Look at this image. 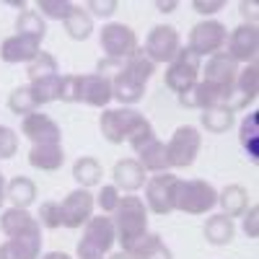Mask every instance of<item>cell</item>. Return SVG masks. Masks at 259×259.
<instances>
[{
	"mask_svg": "<svg viewBox=\"0 0 259 259\" xmlns=\"http://www.w3.org/2000/svg\"><path fill=\"white\" fill-rule=\"evenodd\" d=\"M112 177H114V187L117 189L135 192V189H140L145 184V168L135 158H124V161H117Z\"/></svg>",
	"mask_w": 259,
	"mask_h": 259,
	"instance_id": "20",
	"label": "cell"
},
{
	"mask_svg": "<svg viewBox=\"0 0 259 259\" xmlns=\"http://www.w3.org/2000/svg\"><path fill=\"white\" fill-rule=\"evenodd\" d=\"M179 50H182L179 31H177L174 26L161 24V26H153V29H150L143 52H145V57H148L150 62L156 65V62H171V60L179 55Z\"/></svg>",
	"mask_w": 259,
	"mask_h": 259,
	"instance_id": "8",
	"label": "cell"
},
{
	"mask_svg": "<svg viewBox=\"0 0 259 259\" xmlns=\"http://www.w3.org/2000/svg\"><path fill=\"white\" fill-rule=\"evenodd\" d=\"M0 187H6V184H3V174H0Z\"/></svg>",
	"mask_w": 259,
	"mask_h": 259,
	"instance_id": "49",
	"label": "cell"
},
{
	"mask_svg": "<svg viewBox=\"0 0 259 259\" xmlns=\"http://www.w3.org/2000/svg\"><path fill=\"white\" fill-rule=\"evenodd\" d=\"M241 145L246 150V156L256 163L259 161V114L251 112L241 122Z\"/></svg>",
	"mask_w": 259,
	"mask_h": 259,
	"instance_id": "31",
	"label": "cell"
},
{
	"mask_svg": "<svg viewBox=\"0 0 259 259\" xmlns=\"http://www.w3.org/2000/svg\"><path fill=\"white\" fill-rule=\"evenodd\" d=\"M233 233H236L233 221L226 218V215H212V218H207V223H205V239L212 246L231 244L233 241Z\"/></svg>",
	"mask_w": 259,
	"mask_h": 259,
	"instance_id": "26",
	"label": "cell"
},
{
	"mask_svg": "<svg viewBox=\"0 0 259 259\" xmlns=\"http://www.w3.org/2000/svg\"><path fill=\"white\" fill-rule=\"evenodd\" d=\"M114 239H117V233H114L112 218H106L104 212L99 218L91 215V221L83 228V239L78 241V249H75L78 259H104V254L112 249Z\"/></svg>",
	"mask_w": 259,
	"mask_h": 259,
	"instance_id": "5",
	"label": "cell"
},
{
	"mask_svg": "<svg viewBox=\"0 0 259 259\" xmlns=\"http://www.w3.org/2000/svg\"><path fill=\"white\" fill-rule=\"evenodd\" d=\"M114 233L122 244V251L135 244L140 236L148 233V210H145V202L135 194L130 197H119V205L114 210Z\"/></svg>",
	"mask_w": 259,
	"mask_h": 259,
	"instance_id": "2",
	"label": "cell"
},
{
	"mask_svg": "<svg viewBox=\"0 0 259 259\" xmlns=\"http://www.w3.org/2000/svg\"><path fill=\"white\" fill-rule=\"evenodd\" d=\"M3 200H8V197H6V187H0V205H3Z\"/></svg>",
	"mask_w": 259,
	"mask_h": 259,
	"instance_id": "48",
	"label": "cell"
},
{
	"mask_svg": "<svg viewBox=\"0 0 259 259\" xmlns=\"http://www.w3.org/2000/svg\"><path fill=\"white\" fill-rule=\"evenodd\" d=\"M101 212H114L117 205H119V189L114 184H104L101 192H99V197H96Z\"/></svg>",
	"mask_w": 259,
	"mask_h": 259,
	"instance_id": "38",
	"label": "cell"
},
{
	"mask_svg": "<svg viewBox=\"0 0 259 259\" xmlns=\"http://www.w3.org/2000/svg\"><path fill=\"white\" fill-rule=\"evenodd\" d=\"M60 85H62V75H52V78H41V80H31L29 89L36 96L39 106L41 104H50L60 99Z\"/></svg>",
	"mask_w": 259,
	"mask_h": 259,
	"instance_id": "33",
	"label": "cell"
},
{
	"mask_svg": "<svg viewBox=\"0 0 259 259\" xmlns=\"http://www.w3.org/2000/svg\"><path fill=\"white\" fill-rule=\"evenodd\" d=\"M101 47L109 60H130L138 52V36L124 24H106L101 29Z\"/></svg>",
	"mask_w": 259,
	"mask_h": 259,
	"instance_id": "9",
	"label": "cell"
},
{
	"mask_svg": "<svg viewBox=\"0 0 259 259\" xmlns=\"http://www.w3.org/2000/svg\"><path fill=\"white\" fill-rule=\"evenodd\" d=\"M29 163L39 171H57L65 163L62 145H34L29 150Z\"/></svg>",
	"mask_w": 259,
	"mask_h": 259,
	"instance_id": "23",
	"label": "cell"
},
{
	"mask_svg": "<svg viewBox=\"0 0 259 259\" xmlns=\"http://www.w3.org/2000/svg\"><path fill=\"white\" fill-rule=\"evenodd\" d=\"M6 197L13 202V207H21V210H26L34 197H36V187L29 177H13L8 189H6Z\"/></svg>",
	"mask_w": 259,
	"mask_h": 259,
	"instance_id": "28",
	"label": "cell"
},
{
	"mask_svg": "<svg viewBox=\"0 0 259 259\" xmlns=\"http://www.w3.org/2000/svg\"><path fill=\"white\" fill-rule=\"evenodd\" d=\"M41 236H18L0 244V259H39Z\"/></svg>",
	"mask_w": 259,
	"mask_h": 259,
	"instance_id": "22",
	"label": "cell"
},
{
	"mask_svg": "<svg viewBox=\"0 0 259 259\" xmlns=\"http://www.w3.org/2000/svg\"><path fill=\"white\" fill-rule=\"evenodd\" d=\"M117 8H119L117 0H89V11H94V16H101V18L112 16Z\"/></svg>",
	"mask_w": 259,
	"mask_h": 259,
	"instance_id": "41",
	"label": "cell"
},
{
	"mask_svg": "<svg viewBox=\"0 0 259 259\" xmlns=\"http://www.w3.org/2000/svg\"><path fill=\"white\" fill-rule=\"evenodd\" d=\"M78 101L89 104V106H106L112 101V80L106 75L91 73V75H80V94Z\"/></svg>",
	"mask_w": 259,
	"mask_h": 259,
	"instance_id": "19",
	"label": "cell"
},
{
	"mask_svg": "<svg viewBox=\"0 0 259 259\" xmlns=\"http://www.w3.org/2000/svg\"><path fill=\"white\" fill-rule=\"evenodd\" d=\"M80 94V75H62V85H60V101H78Z\"/></svg>",
	"mask_w": 259,
	"mask_h": 259,
	"instance_id": "40",
	"label": "cell"
},
{
	"mask_svg": "<svg viewBox=\"0 0 259 259\" xmlns=\"http://www.w3.org/2000/svg\"><path fill=\"white\" fill-rule=\"evenodd\" d=\"M0 228L8 239H18V236H41V226L36 218L21 207H11L0 215Z\"/></svg>",
	"mask_w": 259,
	"mask_h": 259,
	"instance_id": "17",
	"label": "cell"
},
{
	"mask_svg": "<svg viewBox=\"0 0 259 259\" xmlns=\"http://www.w3.org/2000/svg\"><path fill=\"white\" fill-rule=\"evenodd\" d=\"M239 8H241V16L249 21V26H256V3H246V0H241Z\"/></svg>",
	"mask_w": 259,
	"mask_h": 259,
	"instance_id": "44",
	"label": "cell"
},
{
	"mask_svg": "<svg viewBox=\"0 0 259 259\" xmlns=\"http://www.w3.org/2000/svg\"><path fill=\"white\" fill-rule=\"evenodd\" d=\"M156 8H158L161 13H171V11L177 8V0H168V3H163V0H158V3H156Z\"/></svg>",
	"mask_w": 259,
	"mask_h": 259,
	"instance_id": "45",
	"label": "cell"
},
{
	"mask_svg": "<svg viewBox=\"0 0 259 259\" xmlns=\"http://www.w3.org/2000/svg\"><path fill=\"white\" fill-rule=\"evenodd\" d=\"M218 202L223 205V215L226 218H239L249 207V192L241 184H231L218 194Z\"/></svg>",
	"mask_w": 259,
	"mask_h": 259,
	"instance_id": "24",
	"label": "cell"
},
{
	"mask_svg": "<svg viewBox=\"0 0 259 259\" xmlns=\"http://www.w3.org/2000/svg\"><path fill=\"white\" fill-rule=\"evenodd\" d=\"M202 148V135L197 127L192 124H182L174 138L168 140L166 145V156H168V168H187L194 163V158H197Z\"/></svg>",
	"mask_w": 259,
	"mask_h": 259,
	"instance_id": "6",
	"label": "cell"
},
{
	"mask_svg": "<svg viewBox=\"0 0 259 259\" xmlns=\"http://www.w3.org/2000/svg\"><path fill=\"white\" fill-rule=\"evenodd\" d=\"M244 231L249 233V239H256L259 236V207L251 205L249 212H246V218H244Z\"/></svg>",
	"mask_w": 259,
	"mask_h": 259,
	"instance_id": "42",
	"label": "cell"
},
{
	"mask_svg": "<svg viewBox=\"0 0 259 259\" xmlns=\"http://www.w3.org/2000/svg\"><path fill=\"white\" fill-rule=\"evenodd\" d=\"M62 210V226L65 228H80L91 221L94 212V194L89 189H73L68 197L60 202Z\"/></svg>",
	"mask_w": 259,
	"mask_h": 259,
	"instance_id": "12",
	"label": "cell"
},
{
	"mask_svg": "<svg viewBox=\"0 0 259 259\" xmlns=\"http://www.w3.org/2000/svg\"><path fill=\"white\" fill-rule=\"evenodd\" d=\"M256 65L251 62L246 70H239L236 75V83H233V94H231V101H228V109L231 112H239V109H246V106L256 99Z\"/></svg>",
	"mask_w": 259,
	"mask_h": 259,
	"instance_id": "18",
	"label": "cell"
},
{
	"mask_svg": "<svg viewBox=\"0 0 259 259\" xmlns=\"http://www.w3.org/2000/svg\"><path fill=\"white\" fill-rule=\"evenodd\" d=\"M36 8L45 13V16H50V18L65 21V18H68V13H70V8H73V3H68V0H39Z\"/></svg>",
	"mask_w": 259,
	"mask_h": 259,
	"instance_id": "36",
	"label": "cell"
},
{
	"mask_svg": "<svg viewBox=\"0 0 259 259\" xmlns=\"http://www.w3.org/2000/svg\"><path fill=\"white\" fill-rule=\"evenodd\" d=\"M109 259H130V256H127L124 251H119V254H114V256H109Z\"/></svg>",
	"mask_w": 259,
	"mask_h": 259,
	"instance_id": "47",
	"label": "cell"
},
{
	"mask_svg": "<svg viewBox=\"0 0 259 259\" xmlns=\"http://www.w3.org/2000/svg\"><path fill=\"white\" fill-rule=\"evenodd\" d=\"M21 133L34 145H60V140H62V130L57 127V122L50 119L47 114H36V112L24 117Z\"/></svg>",
	"mask_w": 259,
	"mask_h": 259,
	"instance_id": "13",
	"label": "cell"
},
{
	"mask_svg": "<svg viewBox=\"0 0 259 259\" xmlns=\"http://www.w3.org/2000/svg\"><path fill=\"white\" fill-rule=\"evenodd\" d=\"M26 75L31 80H41V78H52V75H60L57 73V60L50 55V52H39L26 68Z\"/></svg>",
	"mask_w": 259,
	"mask_h": 259,
	"instance_id": "35",
	"label": "cell"
},
{
	"mask_svg": "<svg viewBox=\"0 0 259 259\" xmlns=\"http://www.w3.org/2000/svg\"><path fill=\"white\" fill-rule=\"evenodd\" d=\"M41 259H70V256L65 254V251H47V254L41 256Z\"/></svg>",
	"mask_w": 259,
	"mask_h": 259,
	"instance_id": "46",
	"label": "cell"
},
{
	"mask_svg": "<svg viewBox=\"0 0 259 259\" xmlns=\"http://www.w3.org/2000/svg\"><path fill=\"white\" fill-rule=\"evenodd\" d=\"M228 41V29L221 24V21H202L192 29L189 34V52H194L197 57H205V55H215L221 52V47Z\"/></svg>",
	"mask_w": 259,
	"mask_h": 259,
	"instance_id": "10",
	"label": "cell"
},
{
	"mask_svg": "<svg viewBox=\"0 0 259 259\" xmlns=\"http://www.w3.org/2000/svg\"><path fill=\"white\" fill-rule=\"evenodd\" d=\"M200 62L202 57H197L189 50H179V55L168 62L166 68V89L174 91V94H187L194 83H197L200 75Z\"/></svg>",
	"mask_w": 259,
	"mask_h": 259,
	"instance_id": "7",
	"label": "cell"
},
{
	"mask_svg": "<svg viewBox=\"0 0 259 259\" xmlns=\"http://www.w3.org/2000/svg\"><path fill=\"white\" fill-rule=\"evenodd\" d=\"M99 127H101V135L114 145H119L124 140L130 143L133 138L153 130V124L135 109H106L99 119Z\"/></svg>",
	"mask_w": 259,
	"mask_h": 259,
	"instance_id": "3",
	"label": "cell"
},
{
	"mask_svg": "<svg viewBox=\"0 0 259 259\" xmlns=\"http://www.w3.org/2000/svg\"><path fill=\"white\" fill-rule=\"evenodd\" d=\"M138 156H140V166L145 168V171H156V174H161V171H166L168 168V156H166V143H161V140H150L148 145H143L140 150H138Z\"/></svg>",
	"mask_w": 259,
	"mask_h": 259,
	"instance_id": "25",
	"label": "cell"
},
{
	"mask_svg": "<svg viewBox=\"0 0 259 259\" xmlns=\"http://www.w3.org/2000/svg\"><path fill=\"white\" fill-rule=\"evenodd\" d=\"M62 24H65V31H68V36H70V39H75V41L89 39V36H91V31H94V18H91L89 13H85L80 6H75V3H73V8H70L68 18H65Z\"/></svg>",
	"mask_w": 259,
	"mask_h": 259,
	"instance_id": "27",
	"label": "cell"
},
{
	"mask_svg": "<svg viewBox=\"0 0 259 259\" xmlns=\"http://www.w3.org/2000/svg\"><path fill=\"white\" fill-rule=\"evenodd\" d=\"M174 184L177 177L168 171H161L145 184V202L156 215H168L174 210Z\"/></svg>",
	"mask_w": 259,
	"mask_h": 259,
	"instance_id": "11",
	"label": "cell"
},
{
	"mask_svg": "<svg viewBox=\"0 0 259 259\" xmlns=\"http://www.w3.org/2000/svg\"><path fill=\"white\" fill-rule=\"evenodd\" d=\"M8 109L13 112V114H34L36 109H39V101H36V96L31 94V89L29 85H21V89H16L11 96H8Z\"/></svg>",
	"mask_w": 259,
	"mask_h": 259,
	"instance_id": "34",
	"label": "cell"
},
{
	"mask_svg": "<svg viewBox=\"0 0 259 259\" xmlns=\"http://www.w3.org/2000/svg\"><path fill=\"white\" fill-rule=\"evenodd\" d=\"M104 177V171H101V163L96 158H89V156H83L73 163V179L83 187V189H89V187H96Z\"/></svg>",
	"mask_w": 259,
	"mask_h": 259,
	"instance_id": "30",
	"label": "cell"
},
{
	"mask_svg": "<svg viewBox=\"0 0 259 259\" xmlns=\"http://www.w3.org/2000/svg\"><path fill=\"white\" fill-rule=\"evenodd\" d=\"M41 52V39L24 36V34H13L0 45V57L6 62H31Z\"/></svg>",
	"mask_w": 259,
	"mask_h": 259,
	"instance_id": "16",
	"label": "cell"
},
{
	"mask_svg": "<svg viewBox=\"0 0 259 259\" xmlns=\"http://www.w3.org/2000/svg\"><path fill=\"white\" fill-rule=\"evenodd\" d=\"M236 75H239V62L228 52H215L205 65V83L218 85V89H233Z\"/></svg>",
	"mask_w": 259,
	"mask_h": 259,
	"instance_id": "15",
	"label": "cell"
},
{
	"mask_svg": "<svg viewBox=\"0 0 259 259\" xmlns=\"http://www.w3.org/2000/svg\"><path fill=\"white\" fill-rule=\"evenodd\" d=\"M16 31L24 34V36L45 39L47 26H45V18H41L36 11H21V16L16 18Z\"/></svg>",
	"mask_w": 259,
	"mask_h": 259,
	"instance_id": "32",
	"label": "cell"
},
{
	"mask_svg": "<svg viewBox=\"0 0 259 259\" xmlns=\"http://www.w3.org/2000/svg\"><path fill=\"white\" fill-rule=\"evenodd\" d=\"M39 218H41V226H45V228H60L62 226L60 202H45L39 207Z\"/></svg>",
	"mask_w": 259,
	"mask_h": 259,
	"instance_id": "37",
	"label": "cell"
},
{
	"mask_svg": "<svg viewBox=\"0 0 259 259\" xmlns=\"http://www.w3.org/2000/svg\"><path fill=\"white\" fill-rule=\"evenodd\" d=\"M226 3H223V0H194V3H192V8L194 11H197V13H215V11H221Z\"/></svg>",
	"mask_w": 259,
	"mask_h": 259,
	"instance_id": "43",
	"label": "cell"
},
{
	"mask_svg": "<svg viewBox=\"0 0 259 259\" xmlns=\"http://www.w3.org/2000/svg\"><path fill=\"white\" fill-rule=\"evenodd\" d=\"M215 205H218V192H215L212 184H207L202 179H192V182L177 179V184H174V210H182V212H189V215H205Z\"/></svg>",
	"mask_w": 259,
	"mask_h": 259,
	"instance_id": "4",
	"label": "cell"
},
{
	"mask_svg": "<svg viewBox=\"0 0 259 259\" xmlns=\"http://www.w3.org/2000/svg\"><path fill=\"white\" fill-rule=\"evenodd\" d=\"M124 254L130 259H171V251L163 246L158 233H145L135 244H130L124 249Z\"/></svg>",
	"mask_w": 259,
	"mask_h": 259,
	"instance_id": "21",
	"label": "cell"
},
{
	"mask_svg": "<svg viewBox=\"0 0 259 259\" xmlns=\"http://www.w3.org/2000/svg\"><path fill=\"white\" fill-rule=\"evenodd\" d=\"M153 73L156 65L145 57L143 50H138L130 60H124L122 70L112 78V99H117L119 104H138Z\"/></svg>",
	"mask_w": 259,
	"mask_h": 259,
	"instance_id": "1",
	"label": "cell"
},
{
	"mask_svg": "<svg viewBox=\"0 0 259 259\" xmlns=\"http://www.w3.org/2000/svg\"><path fill=\"white\" fill-rule=\"evenodd\" d=\"M200 122H202V127L207 130V133L221 135V133H228V130L233 127V112L226 109V106H210V109H202Z\"/></svg>",
	"mask_w": 259,
	"mask_h": 259,
	"instance_id": "29",
	"label": "cell"
},
{
	"mask_svg": "<svg viewBox=\"0 0 259 259\" xmlns=\"http://www.w3.org/2000/svg\"><path fill=\"white\" fill-rule=\"evenodd\" d=\"M18 150V138L11 127L0 124V158H13Z\"/></svg>",
	"mask_w": 259,
	"mask_h": 259,
	"instance_id": "39",
	"label": "cell"
},
{
	"mask_svg": "<svg viewBox=\"0 0 259 259\" xmlns=\"http://www.w3.org/2000/svg\"><path fill=\"white\" fill-rule=\"evenodd\" d=\"M256 52H259V31H256V26H249V24L236 26L231 31V39H228V55L236 62H254Z\"/></svg>",
	"mask_w": 259,
	"mask_h": 259,
	"instance_id": "14",
	"label": "cell"
}]
</instances>
